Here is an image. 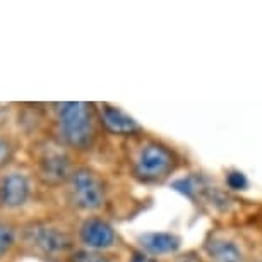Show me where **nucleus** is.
<instances>
[{
    "label": "nucleus",
    "instance_id": "obj_1",
    "mask_svg": "<svg viewBox=\"0 0 262 262\" xmlns=\"http://www.w3.org/2000/svg\"><path fill=\"white\" fill-rule=\"evenodd\" d=\"M179 161V155L171 147L160 141H147L136 156L134 175L144 184H158L177 170Z\"/></svg>",
    "mask_w": 262,
    "mask_h": 262
},
{
    "label": "nucleus",
    "instance_id": "obj_2",
    "mask_svg": "<svg viewBox=\"0 0 262 262\" xmlns=\"http://www.w3.org/2000/svg\"><path fill=\"white\" fill-rule=\"evenodd\" d=\"M60 134L74 147H86L93 139L91 110L86 103H62L58 105Z\"/></svg>",
    "mask_w": 262,
    "mask_h": 262
},
{
    "label": "nucleus",
    "instance_id": "obj_3",
    "mask_svg": "<svg viewBox=\"0 0 262 262\" xmlns=\"http://www.w3.org/2000/svg\"><path fill=\"white\" fill-rule=\"evenodd\" d=\"M72 199L82 209H96L105 201V189L96 173L86 168L72 175Z\"/></svg>",
    "mask_w": 262,
    "mask_h": 262
},
{
    "label": "nucleus",
    "instance_id": "obj_4",
    "mask_svg": "<svg viewBox=\"0 0 262 262\" xmlns=\"http://www.w3.org/2000/svg\"><path fill=\"white\" fill-rule=\"evenodd\" d=\"M207 255L214 262H250L244 245L225 235H209L204 242Z\"/></svg>",
    "mask_w": 262,
    "mask_h": 262
},
{
    "label": "nucleus",
    "instance_id": "obj_5",
    "mask_svg": "<svg viewBox=\"0 0 262 262\" xmlns=\"http://www.w3.org/2000/svg\"><path fill=\"white\" fill-rule=\"evenodd\" d=\"M28 242L34 245L36 249L47 252V254H53V252H63L71 247V240L63 231L57 228H50L45 225H34L26 231Z\"/></svg>",
    "mask_w": 262,
    "mask_h": 262
},
{
    "label": "nucleus",
    "instance_id": "obj_6",
    "mask_svg": "<svg viewBox=\"0 0 262 262\" xmlns=\"http://www.w3.org/2000/svg\"><path fill=\"white\" fill-rule=\"evenodd\" d=\"M38 171L43 180L50 184H58L69 175V161L66 155L53 149H47L38 158Z\"/></svg>",
    "mask_w": 262,
    "mask_h": 262
},
{
    "label": "nucleus",
    "instance_id": "obj_7",
    "mask_svg": "<svg viewBox=\"0 0 262 262\" xmlns=\"http://www.w3.org/2000/svg\"><path fill=\"white\" fill-rule=\"evenodd\" d=\"M29 195V184L24 175L11 173L0 182V204L6 207H17L26 202Z\"/></svg>",
    "mask_w": 262,
    "mask_h": 262
},
{
    "label": "nucleus",
    "instance_id": "obj_8",
    "mask_svg": "<svg viewBox=\"0 0 262 262\" xmlns=\"http://www.w3.org/2000/svg\"><path fill=\"white\" fill-rule=\"evenodd\" d=\"M81 238L86 245L93 249H105L113 245L115 233L112 226L101 220H88L81 228Z\"/></svg>",
    "mask_w": 262,
    "mask_h": 262
},
{
    "label": "nucleus",
    "instance_id": "obj_9",
    "mask_svg": "<svg viewBox=\"0 0 262 262\" xmlns=\"http://www.w3.org/2000/svg\"><path fill=\"white\" fill-rule=\"evenodd\" d=\"M139 244L146 252L155 255L173 254L179 250L180 238L173 233H144L139 236Z\"/></svg>",
    "mask_w": 262,
    "mask_h": 262
},
{
    "label": "nucleus",
    "instance_id": "obj_10",
    "mask_svg": "<svg viewBox=\"0 0 262 262\" xmlns=\"http://www.w3.org/2000/svg\"><path fill=\"white\" fill-rule=\"evenodd\" d=\"M101 118H103L105 127L110 132H113V134H134V132L139 130V125H137V122L134 118L110 105L103 106Z\"/></svg>",
    "mask_w": 262,
    "mask_h": 262
},
{
    "label": "nucleus",
    "instance_id": "obj_11",
    "mask_svg": "<svg viewBox=\"0 0 262 262\" xmlns=\"http://www.w3.org/2000/svg\"><path fill=\"white\" fill-rule=\"evenodd\" d=\"M71 262H112V259L108 255L98 254V252L81 250L71 257Z\"/></svg>",
    "mask_w": 262,
    "mask_h": 262
},
{
    "label": "nucleus",
    "instance_id": "obj_12",
    "mask_svg": "<svg viewBox=\"0 0 262 262\" xmlns=\"http://www.w3.org/2000/svg\"><path fill=\"white\" fill-rule=\"evenodd\" d=\"M226 184H228V187L231 190H244L249 182H247V177L244 175V173L233 170L226 175Z\"/></svg>",
    "mask_w": 262,
    "mask_h": 262
},
{
    "label": "nucleus",
    "instance_id": "obj_13",
    "mask_svg": "<svg viewBox=\"0 0 262 262\" xmlns=\"http://www.w3.org/2000/svg\"><path fill=\"white\" fill-rule=\"evenodd\" d=\"M14 244V233L7 225L0 223V255H4Z\"/></svg>",
    "mask_w": 262,
    "mask_h": 262
},
{
    "label": "nucleus",
    "instance_id": "obj_14",
    "mask_svg": "<svg viewBox=\"0 0 262 262\" xmlns=\"http://www.w3.org/2000/svg\"><path fill=\"white\" fill-rule=\"evenodd\" d=\"M9 156H11V146L4 137H0V166L6 165Z\"/></svg>",
    "mask_w": 262,
    "mask_h": 262
},
{
    "label": "nucleus",
    "instance_id": "obj_15",
    "mask_svg": "<svg viewBox=\"0 0 262 262\" xmlns=\"http://www.w3.org/2000/svg\"><path fill=\"white\" fill-rule=\"evenodd\" d=\"M171 262H202V259L195 252H187V254L180 255V257H175Z\"/></svg>",
    "mask_w": 262,
    "mask_h": 262
},
{
    "label": "nucleus",
    "instance_id": "obj_16",
    "mask_svg": "<svg viewBox=\"0 0 262 262\" xmlns=\"http://www.w3.org/2000/svg\"><path fill=\"white\" fill-rule=\"evenodd\" d=\"M130 262H158V260L152 259L149 255H146L144 252H136V254H132Z\"/></svg>",
    "mask_w": 262,
    "mask_h": 262
},
{
    "label": "nucleus",
    "instance_id": "obj_17",
    "mask_svg": "<svg viewBox=\"0 0 262 262\" xmlns=\"http://www.w3.org/2000/svg\"><path fill=\"white\" fill-rule=\"evenodd\" d=\"M250 262H262V259H255V260H250Z\"/></svg>",
    "mask_w": 262,
    "mask_h": 262
}]
</instances>
